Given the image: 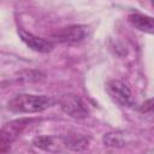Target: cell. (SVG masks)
Returning <instances> with one entry per match:
<instances>
[{"label":"cell","mask_w":154,"mask_h":154,"mask_svg":"<svg viewBox=\"0 0 154 154\" xmlns=\"http://www.w3.org/2000/svg\"><path fill=\"white\" fill-rule=\"evenodd\" d=\"M54 105V100L47 95L18 94L8 101V109L14 113H36L42 112Z\"/></svg>","instance_id":"cell-1"},{"label":"cell","mask_w":154,"mask_h":154,"mask_svg":"<svg viewBox=\"0 0 154 154\" xmlns=\"http://www.w3.org/2000/svg\"><path fill=\"white\" fill-rule=\"evenodd\" d=\"M106 91L109 97L123 107H132L135 99L126 83L119 79H111L106 83Z\"/></svg>","instance_id":"cell-2"},{"label":"cell","mask_w":154,"mask_h":154,"mask_svg":"<svg viewBox=\"0 0 154 154\" xmlns=\"http://www.w3.org/2000/svg\"><path fill=\"white\" fill-rule=\"evenodd\" d=\"M30 123L29 119H16L12 122L6 123L0 132V152L1 154H5L7 149L10 148L11 143L17 138V136L23 131V129Z\"/></svg>","instance_id":"cell-3"},{"label":"cell","mask_w":154,"mask_h":154,"mask_svg":"<svg viewBox=\"0 0 154 154\" xmlns=\"http://www.w3.org/2000/svg\"><path fill=\"white\" fill-rule=\"evenodd\" d=\"M88 35V26L85 25H71L67 28H64L61 30L55 31L51 35V41L58 42V43H67V45H75L82 42Z\"/></svg>","instance_id":"cell-4"},{"label":"cell","mask_w":154,"mask_h":154,"mask_svg":"<svg viewBox=\"0 0 154 154\" xmlns=\"http://www.w3.org/2000/svg\"><path fill=\"white\" fill-rule=\"evenodd\" d=\"M59 105H60L61 109L72 118L83 119L89 113L88 107L84 103V101L78 95H75V94L63 95L59 100Z\"/></svg>","instance_id":"cell-5"},{"label":"cell","mask_w":154,"mask_h":154,"mask_svg":"<svg viewBox=\"0 0 154 154\" xmlns=\"http://www.w3.org/2000/svg\"><path fill=\"white\" fill-rule=\"evenodd\" d=\"M18 34L22 38V41L32 51L38 53H49L54 48V43L51 40H45L42 37H37L32 35L31 32H28L23 29L18 30Z\"/></svg>","instance_id":"cell-6"},{"label":"cell","mask_w":154,"mask_h":154,"mask_svg":"<svg viewBox=\"0 0 154 154\" xmlns=\"http://www.w3.org/2000/svg\"><path fill=\"white\" fill-rule=\"evenodd\" d=\"M63 143L66 148L75 150V152H82L88 148L89 146V137L79 134L77 131H70L66 135L61 137Z\"/></svg>","instance_id":"cell-7"},{"label":"cell","mask_w":154,"mask_h":154,"mask_svg":"<svg viewBox=\"0 0 154 154\" xmlns=\"http://www.w3.org/2000/svg\"><path fill=\"white\" fill-rule=\"evenodd\" d=\"M128 19L136 29L144 32L154 34V18L140 13H132L128 17Z\"/></svg>","instance_id":"cell-8"},{"label":"cell","mask_w":154,"mask_h":154,"mask_svg":"<svg viewBox=\"0 0 154 154\" xmlns=\"http://www.w3.org/2000/svg\"><path fill=\"white\" fill-rule=\"evenodd\" d=\"M61 138H57V137H52V136H37L34 138L32 144L37 148H41L46 152H58L60 149V144L59 142H61Z\"/></svg>","instance_id":"cell-9"},{"label":"cell","mask_w":154,"mask_h":154,"mask_svg":"<svg viewBox=\"0 0 154 154\" xmlns=\"http://www.w3.org/2000/svg\"><path fill=\"white\" fill-rule=\"evenodd\" d=\"M102 141L105 146L107 147H113V148H122L126 144V140L124 134L118 132V131H111L103 135Z\"/></svg>","instance_id":"cell-10"},{"label":"cell","mask_w":154,"mask_h":154,"mask_svg":"<svg viewBox=\"0 0 154 154\" xmlns=\"http://www.w3.org/2000/svg\"><path fill=\"white\" fill-rule=\"evenodd\" d=\"M140 112L141 113H154V97L149 99L147 101H144L141 106H140Z\"/></svg>","instance_id":"cell-11"},{"label":"cell","mask_w":154,"mask_h":154,"mask_svg":"<svg viewBox=\"0 0 154 154\" xmlns=\"http://www.w3.org/2000/svg\"><path fill=\"white\" fill-rule=\"evenodd\" d=\"M153 6H154V2H153Z\"/></svg>","instance_id":"cell-12"}]
</instances>
